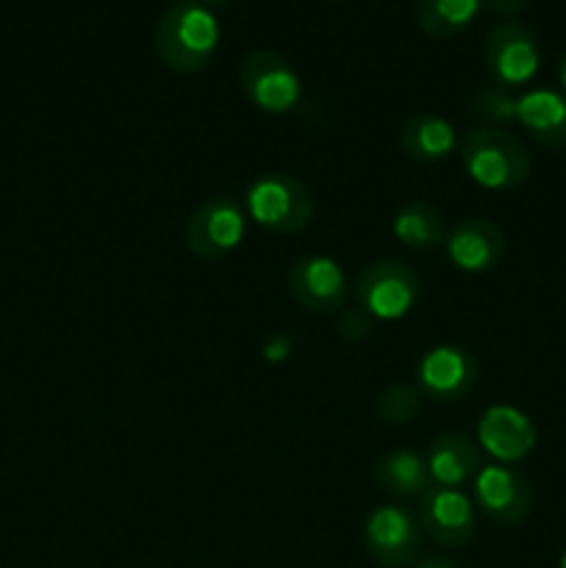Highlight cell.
<instances>
[{"mask_svg": "<svg viewBox=\"0 0 566 568\" xmlns=\"http://www.w3.org/2000/svg\"><path fill=\"white\" fill-rule=\"evenodd\" d=\"M220 48L216 14L194 0H178L155 26V50L172 72L192 75L209 67Z\"/></svg>", "mask_w": 566, "mask_h": 568, "instance_id": "cell-1", "label": "cell"}, {"mask_svg": "<svg viewBox=\"0 0 566 568\" xmlns=\"http://www.w3.org/2000/svg\"><path fill=\"white\" fill-rule=\"evenodd\" d=\"M464 172L488 192H511L530 175V155L514 133L503 128H475L461 142Z\"/></svg>", "mask_w": 566, "mask_h": 568, "instance_id": "cell-2", "label": "cell"}, {"mask_svg": "<svg viewBox=\"0 0 566 568\" xmlns=\"http://www.w3.org/2000/svg\"><path fill=\"white\" fill-rule=\"evenodd\" d=\"M247 214L277 236H294L314 220V197L297 178L286 172H266L247 189Z\"/></svg>", "mask_w": 566, "mask_h": 568, "instance_id": "cell-3", "label": "cell"}, {"mask_svg": "<svg viewBox=\"0 0 566 568\" xmlns=\"http://www.w3.org/2000/svg\"><path fill=\"white\" fill-rule=\"evenodd\" d=\"M420 277L403 261H375L355 281V297H358L361 311H366L372 320H403L420 303Z\"/></svg>", "mask_w": 566, "mask_h": 568, "instance_id": "cell-4", "label": "cell"}, {"mask_svg": "<svg viewBox=\"0 0 566 568\" xmlns=\"http://www.w3.org/2000/svg\"><path fill=\"white\" fill-rule=\"evenodd\" d=\"M239 83L250 103L266 114H289L303 100L300 75L275 50H253L242 61Z\"/></svg>", "mask_w": 566, "mask_h": 568, "instance_id": "cell-5", "label": "cell"}, {"mask_svg": "<svg viewBox=\"0 0 566 568\" xmlns=\"http://www.w3.org/2000/svg\"><path fill=\"white\" fill-rule=\"evenodd\" d=\"M483 59H486L494 83L511 89L533 81L538 64H542V50H538L536 33L525 22L505 20L488 31Z\"/></svg>", "mask_w": 566, "mask_h": 568, "instance_id": "cell-6", "label": "cell"}, {"mask_svg": "<svg viewBox=\"0 0 566 568\" xmlns=\"http://www.w3.org/2000/svg\"><path fill=\"white\" fill-rule=\"evenodd\" d=\"M247 220L233 197H209L194 209L186 225V247L200 261H222L242 244Z\"/></svg>", "mask_w": 566, "mask_h": 568, "instance_id": "cell-7", "label": "cell"}, {"mask_svg": "<svg viewBox=\"0 0 566 568\" xmlns=\"http://www.w3.org/2000/svg\"><path fill=\"white\" fill-rule=\"evenodd\" d=\"M422 527L397 505H381L366 516L364 544L370 558L381 568H408L420 558Z\"/></svg>", "mask_w": 566, "mask_h": 568, "instance_id": "cell-8", "label": "cell"}, {"mask_svg": "<svg viewBox=\"0 0 566 568\" xmlns=\"http://www.w3.org/2000/svg\"><path fill=\"white\" fill-rule=\"evenodd\" d=\"M420 527L444 549L466 547L475 536V508L458 488L431 486L420 497Z\"/></svg>", "mask_w": 566, "mask_h": 568, "instance_id": "cell-9", "label": "cell"}, {"mask_svg": "<svg viewBox=\"0 0 566 568\" xmlns=\"http://www.w3.org/2000/svg\"><path fill=\"white\" fill-rule=\"evenodd\" d=\"M475 499L477 508L494 521V525L514 527L525 521L533 510V486L522 471L508 466H481L475 475Z\"/></svg>", "mask_w": 566, "mask_h": 568, "instance_id": "cell-10", "label": "cell"}, {"mask_svg": "<svg viewBox=\"0 0 566 568\" xmlns=\"http://www.w3.org/2000/svg\"><path fill=\"white\" fill-rule=\"evenodd\" d=\"M289 294L311 314H336L347 303V277L327 255H305L289 270Z\"/></svg>", "mask_w": 566, "mask_h": 568, "instance_id": "cell-11", "label": "cell"}, {"mask_svg": "<svg viewBox=\"0 0 566 568\" xmlns=\"http://www.w3.org/2000/svg\"><path fill=\"white\" fill-rule=\"evenodd\" d=\"M420 392L422 397L438 403L464 399L477 383V364L466 349L436 347L420 361Z\"/></svg>", "mask_w": 566, "mask_h": 568, "instance_id": "cell-12", "label": "cell"}, {"mask_svg": "<svg viewBox=\"0 0 566 568\" xmlns=\"http://www.w3.org/2000/svg\"><path fill=\"white\" fill-rule=\"evenodd\" d=\"M447 258L464 272H488L499 264L505 253V233L492 220L469 216L449 227L444 236Z\"/></svg>", "mask_w": 566, "mask_h": 568, "instance_id": "cell-13", "label": "cell"}, {"mask_svg": "<svg viewBox=\"0 0 566 568\" xmlns=\"http://www.w3.org/2000/svg\"><path fill=\"white\" fill-rule=\"evenodd\" d=\"M477 436H481L483 449L494 460H499V464L522 460L536 447V427H533V422L522 410L511 408V405H494V408H488L481 416Z\"/></svg>", "mask_w": 566, "mask_h": 568, "instance_id": "cell-14", "label": "cell"}, {"mask_svg": "<svg viewBox=\"0 0 566 568\" xmlns=\"http://www.w3.org/2000/svg\"><path fill=\"white\" fill-rule=\"evenodd\" d=\"M516 122L542 148H566V98L555 89H530L516 98Z\"/></svg>", "mask_w": 566, "mask_h": 568, "instance_id": "cell-15", "label": "cell"}, {"mask_svg": "<svg viewBox=\"0 0 566 568\" xmlns=\"http://www.w3.org/2000/svg\"><path fill=\"white\" fill-rule=\"evenodd\" d=\"M425 460L433 486L444 488H458L464 483L475 480L483 466L475 442L464 433H444V436L433 438Z\"/></svg>", "mask_w": 566, "mask_h": 568, "instance_id": "cell-16", "label": "cell"}, {"mask_svg": "<svg viewBox=\"0 0 566 568\" xmlns=\"http://www.w3.org/2000/svg\"><path fill=\"white\" fill-rule=\"evenodd\" d=\"M400 144H403L411 159L422 161V164H436V161H444L453 153L458 136H455V128L444 116L416 114L405 120L403 131H400Z\"/></svg>", "mask_w": 566, "mask_h": 568, "instance_id": "cell-17", "label": "cell"}, {"mask_svg": "<svg viewBox=\"0 0 566 568\" xmlns=\"http://www.w3.org/2000/svg\"><path fill=\"white\" fill-rule=\"evenodd\" d=\"M375 480L383 491L397 499L422 497L433 486L427 460L414 449H394L386 458L377 460Z\"/></svg>", "mask_w": 566, "mask_h": 568, "instance_id": "cell-18", "label": "cell"}, {"mask_svg": "<svg viewBox=\"0 0 566 568\" xmlns=\"http://www.w3.org/2000/svg\"><path fill=\"white\" fill-rule=\"evenodd\" d=\"M392 231L403 247L416 250V253L438 247V244H444V236H447L438 209H433L431 203H422V200L405 203L403 209L397 211Z\"/></svg>", "mask_w": 566, "mask_h": 568, "instance_id": "cell-19", "label": "cell"}, {"mask_svg": "<svg viewBox=\"0 0 566 568\" xmlns=\"http://www.w3.org/2000/svg\"><path fill=\"white\" fill-rule=\"evenodd\" d=\"M483 0H420L416 22L427 37L447 39L466 31L475 22Z\"/></svg>", "mask_w": 566, "mask_h": 568, "instance_id": "cell-20", "label": "cell"}, {"mask_svg": "<svg viewBox=\"0 0 566 568\" xmlns=\"http://www.w3.org/2000/svg\"><path fill=\"white\" fill-rule=\"evenodd\" d=\"M422 408V392L420 388L408 386V383H394V386L383 388L381 397H377V416H381L386 425H405V422L414 419Z\"/></svg>", "mask_w": 566, "mask_h": 568, "instance_id": "cell-21", "label": "cell"}, {"mask_svg": "<svg viewBox=\"0 0 566 568\" xmlns=\"http://www.w3.org/2000/svg\"><path fill=\"white\" fill-rule=\"evenodd\" d=\"M469 114L488 122H516V98L505 87L477 89L469 103Z\"/></svg>", "mask_w": 566, "mask_h": 568, "instance_id": "cell-22", "label": "cell"}, {"mask_svg": "<svg viewBox=\"0 0 566 568\" xmlns=\"http://www.w3.org/2000/svg\"><path fill=\"white\" fill-rule=\"evenodd\" d=\"M527 3H530V0H483V6H486L492 14L505 17V20H511V17H519L522 11L527 9Z\"/></svg>", "mask_w": 566, "mask_h": 568, "instance_id": "cell-23", "label": "cell"}, {"mask_svg": "<svg viewBox=\"0 0 566 568\" xmlns=\"http://www.w3.org/2000/svg\"><path fill=\"white\" fill-rule=\"evenodd\" d=\"M414 568H461V566L449 558H438V555H422V558L414 560Z\"/></svg>", "mask_w": 566, "mask_h": 568, "instance_id": "cell-24", "label": "cell"}, {"mask_svg": "<svg viewBox=\"0 0 566 568\" xmlns=\"http://www.w3.org/2000/svg\"><path fill=\"white\" fill-rule=\"evenodd\" d=\"M558 81H560V87H564V92H566V50H564V55H560V61H558Z\"/></svg>", "mask_w": 566, "mask_h": 568, "instance_id": "cell-25", "label": "cell"}, {"mask_svg": "<svg viewBox=\"0 0 566 568\" xmlns=\"http://www.w3.org/2000/svg\"><path fill=\"white\" fill-rule=\"evenodd\" d=\"M194 3H200V6H205V9H211V6H225L228 0H194Z\"/></svg>", "mask_w": 566, "mask_h": 568, "instance_id": "cell-26", "label": "cell"}, {"mask_svg": "<svg viewBox=\"0 0 566 568\" xmlns=\"http://www.w3.org/2000/svg\"><path fill=\"white\" fill-rule=\"evenodd\" d=\"M558 568H566V549H564V552H560V558H558Z\"/></svg>", "mask_w": 566, "mask_h": 568, "instance_id": "cell-27", "label": "cell"}]
</instances>
